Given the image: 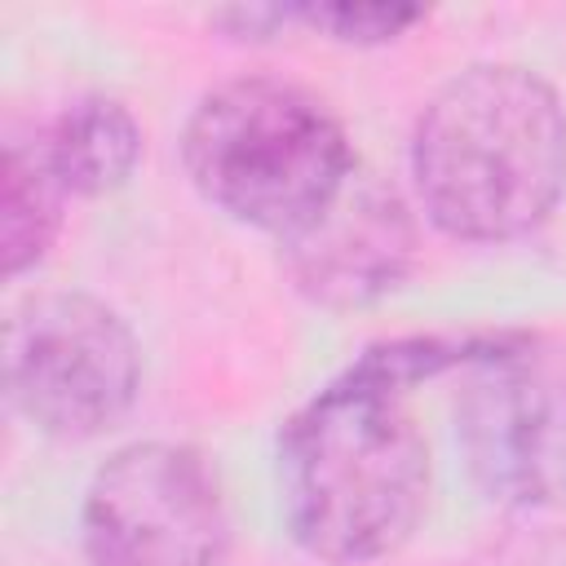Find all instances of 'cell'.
Instances as JSON below:
<instances>
[{
    "instance_id": "6da1fadb",
    "label": "cell",
    "mask_w": 566,
    "mask_h": 566,
    "mask_svg": "<svg viewBox=\"0 0 566 566\" xmlns=\"http://www.w3.org/2000/svg\"><path fill=\"white\" fill-rule=\"evenodd\" d=\"M411 380L371 345L301 402L274 447L287 535L327 566H363L411 539L429 500V447Z\"/></svg>"
},
{
    "instance_id": "7a4b0ae2",
    "label": "cell",
    "mask_w": 566,
    "mask_h": 566,
    "mask_svg": "<svg viewBox=\"0 0 566 566\" xmlns=\"http://www.w3.org/2000/svg\"><path fill=\"white\" fill-rule=\"evenodd\" d=\"M411 177L429 221L464 243L531 234L566 186V111L526 66L451 75L411 133Z\"/></svg>"
},
{
    "instance_id": "3957f363",
    "label": "cell",
    "mask_w": 566,
    "mask_h": 566,
    "mask_svg": "<svg viewBox=\"0 0 566 566\" xmlns=\"http://www.w3.org/2000/svg\"><path fill=\"white\" fill-rule=\"evenodd\" d=\"M186 177L226 217L287 239L354 172L340 119L305 88L243 75L199 97L181 137Z\"/></svg>"
},
{
    "instance_id": "277c9868",
    "label": "cell",
    "mask_w": 566,
    "mask_h": 566,
    "mask_svg": "<svg viewBox=\"0 0 566 566\" xmlns=\"http://www.w3.org/2000/svg\"><path fill=\"white\" fill-rule=\"evenodd\" d=\"M4 380L13 407L53 438H93L137 398L142 354L128 323L84 292H44L13 310Z\"/></svg>"
},
{
    "instance_id": "5b68a950",
    "label": "cell",
    "mask_w": 566,
    "mask_h": 566,
    "mask_svg": "<svg viewBox=\"0 0 566 566\" xmlns=\"http://www.w3.org/2000/svg\"><path fill=\"white\" fill-rule=\"evenodd\" d=\"M84 548L93 566H221L230 513L208 455L186 442L119 447L88 482Z\"/></svg>"
},
{
    "instance_id": "8992f818",
    "label": "cell",
    "mask_w": 566,
    "mask_h": 566,
    "mask_svg": "<svg viewBox=\"0 0 566 566\" xmlns=\"http://www.w3.org/2000/svg\"><path fill=\"white\" fill-rule=\"evenodd\" d=\"M455 420L491 500L522 509L566 500V358L509 340L478 363Z\"/></svg>"
},
{
    "instance_id": "52a82bcc",
    "label": "cell",
    "mask_w": 566,
    "mask_h": 566,
    "mask_svg": "<svg viewBox=\"0 0 566 566\" xmlns=\"http://www.w3.org/2000/svg\"><path fill=\"white\" fill-rule=\"evenodd\" d=\"M283 270L323 310H354L385 296L416 256V226L402 195L354 164L340 190L287 239Z\"/></svg>"
},
{
    "instance_id": "ba28073f",
    "label": "cell",
    "mask_w": 566,
    "mask_h": 566,
    "mask_svg": "<svg viewBox=\"0 0 566 566\" xmlns=\"http://www.w3.org/2000/svg\"><path fill=\"white\" fill-rule=\"evenodd\" d=\"M35 146L66 195L93 199L133 177L142 159V124L119 97L84 93L53 115Z\"/></svg>"
},
{
    "instance_id": "9c48e42d",
    "label": "cell",
    "mask_w": 566,
    "mask_h": 566,
    "mask_svg": "<svg viewBox=\"0 0 566 566\" xmlns=\"http://www.w3.org/2000/svg\"><path fill=\"white\" fill-rule=\"evenodd\" d=\"M62 186L49 172L40 146L9 142L4 146V177H0V252L4 274L31 270L57 239L62 226Z\"/></svg>"
},
{
    "instance_id": "30bf717a",
    "label": "cell",
    "mask_w": 566,
    "mask_h": 566,
    "mask_svg": "<svg viewBox=\"0 0 566 566\" xmlns=\"http://www.w3.org/2000/svg\"><path fill=\"white\" fill-rule=\"evenodd\" d=\"M296 22L340 40V44H385L424 18L416 4H296Z\"/></svg>"
}]
</instances>
